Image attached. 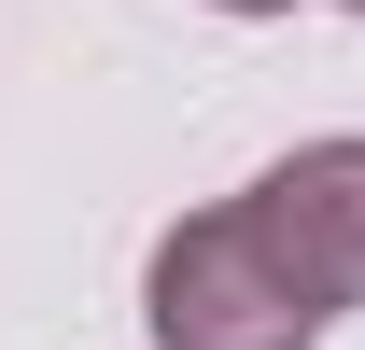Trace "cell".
I'll list each match as a JSON object with an SVG mask.
<instances>
[{
	"label": "cell",
	"instance_id": "6da1fadb",
	"mask_svg": "<svg viewBox=\"0 0 365 350\" xmlns=\"http://www.w3.org/2000/svg\"><path fill=\"white\" fill-rule=\"evenodd\" d=\"M140 322H155V350H309L323 308L295 295V266L253 238V211H182L169 238H155V266H140Z\"/></svg>",
	"mask_w": 365,
	"mask_h": 350
},
{
	"label": "cell",
	"instance_id": "7a4b0ae2",
	"mask_svg": "<svg viewBox=\"0 0 365 350\" xmlns=\"http://www.w3.org/2000/svg\"><path fill=\"white\" fill-rule=\"evenodd\" d=\"M239 211H253V238L295 266V295H309L323 322L365 308V140H295Z\"/></svg>",
	"mask_w": 365,
	"mask_h": 350
},
{
	"label": "cell",
	"instance_id": "3957f363",
	"mask_svg": "<svg viewBox=\"0 0 365 350\" xmlns=\"http://www.w3.org/2000/svg\"><path fill=\"white\" fill-rule=\"evenodd\" d=\"M211 14H295V0H211Z\"/></svg>",
	"mask_w": 365,
	"mask_h": 350
},
{
	"label": "cell",
	"instance_id": "277c9868",
	"mask_svg": "<svg viewBox=\"0 0 365 350\" xmlns=\"http://www.w3.org/2000/svg\"><path fill=\"white\" fill-rule=\"evenodd\" d=\"M337 14H365V0H337Z\"/></svg>",
	"mask_w": 365,
	"mask_h": 350
}]
</instances>
